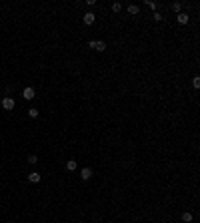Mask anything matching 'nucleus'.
<instances>
[{
    "mask_svg": "<svg viewBox=\"0 0 200 223\" xmlns=\"http://www.w3.org/2000/svg\"><path fill=\"white\" fill-rule=\"evenodd\" d=\"M80 177H82V179H90V177H92V169H90V167H84V169L80 171Z\"/></svg>",
    "mask_w": 200,
    "mask_h": 223,
    "instance_id": "nucleus-6",
    "label": "nucleus"
},
{
    "mask_svg": "<svg viewBox=\"0 0 200 223\" xmlns=\"http://www.w3.org/2000/svg\"><path fill=\"white\" fill-rule=\"evenodd\" d=\"M36 161H38V157H36V156H30L28 157V164H36Z\"/></svg>",
    "mask_w": 200,
    "mask_h": 223,
    "instance_id": "nucleus-16",
    "label": "nucleus"
},
{
    "mask_svg": "<svg viewBox=\"0 0 200 223\" xmlns=\"http://www.w3.org/2000/svg\"><path fill=\"white\" fill-rule=\"evenodd\" d=\"M180 8H182L180 2H174V4H172V10H174V12H180Z\"/></svg>",
    "mask_w": 200,
    "mask_h": 223,
    "instance_id": "nucleus-13",
    "label": "nucleus"
},
{
    "mask_svg": "<svg viewBox=\"0 0 200 223\" xmlns=\"http://www.w3.org/2000/svg\"><path fill=\"white\" fill-rule=\"evenodd\" d=\"M90 48H94L96 52H104L108 46H106V42H104V40H92V42H90Z\"/></svg>",
    "mask_w": 200,
    "mask_h": 223,
    "instance_id": "nucleus-1",
    "label": "nucleus"
},
{
    "mask_svg": "<svg viewBox=\"0 0 200 223\" xmlns=\"http://www.w3.org/2000/svg\"><path fill=\"white\" fill-rule=\"evenodd\" d=\"M22 98H24V100H32V98H34V90L32 88H24L22 90Z\"/></svg>",
    "mask_w": 200,
    "mask_h": 223,
    "instance_id": "nucleus-3",
    "label": "nucleus"
},
{
    "mask_svg": "<svg viewBox=\"0 0 200 223\" xmlns=\"http://www.w3.org/2000/svg\"><path fill=\"white\" fill-rule=\"evenodd\" d=\"M182 221H186V223H192V213H190V211L182 213Z\"/></svg>",
    "mask_w": 200,
    "mask_h": 223,
    "instance_id": "nucleus-10",
    "label": "nucleus"
},
{
    "mask_svg": "<svg viewBox=\"0 0 200 223\" xmlns=\"http://www.w3.org/2000/svg\"><path fill=\"white\" fill-rule=\"evenodd\" d=\"M152 16H154V20H156V22H160V20H162V16H160V14H158V12H154Z\"/></svg>",
    "mask_w": 200,
    "mask_h": 223,
    "instance_id": "nucleus-17",
    "label": "nucleus"
},
{
    "mask_svg": "<svg viewBox=\"0 0 200 223\" xmlns=\"http://www.w3.org/2000/svg\"><path fill=\"white\" fill-rule=\"evenodd\" d=\"M192 86H194V88H200V78H198V76L192 80Z\"/></svg>",
    "mask_w": 200,
    "mask_h": 223,
    "instance_id": "nucleus-15",
    "label": "nucleus"
},
{
    "mask_svg": "<svg viewBox=\"0 0 200 223\" xmlns=\"http://www.w3.org/2000/svg\"><path fill=\"white\" fill-rule=\"evenodd\" d=\"M28 181H30V183H38V181H40V173H36V171L28 173Z\"/></svg>",
    "mask_w": 200,
    "mask_h": 223,
    "instance_id": "nucleus-5",
    "label": "nucleus"
},
{
    "mask_svg": "<svg viewBox=\"0 0 200 223\" xmlns=\"http://www.w3.org/2000/svg\"><path fill=\"white\" fill-rule=\"evenodd\" d=\"M82 20H84V24H88V26H90V24H94V20H96V16H94L92 12H86Z\"/></svg>",
    "mask_w": 200,
    "mask_h": 223,
    "instance_id": "nucleus-4",
    "label": "nucleus"
},
{
    "mask_svg": "<svg viewBox=\"0 0 200 223\" xmlns=\"http://www.w3.org/2000/svg\"><path fill=\"white\" fill-rule=\"evenodd\" d=\"M120 10H122V4H120V2H114V4H112V12H120Z\"/></svg>",
    "mask_w": 200,
    "mask_h": 223,
    "instance_id": "nucleus-12",
    "label": "nucleus"
},
{
    "mask_svg": "<svg viewBox=\"0 0 200 223\" xmlns=\"http://www.w3.org/2000/svg\"><path fill=\"white\" fill-rule=\"evenodd\" d=\"M128 14H132V16H134V14H138V12H140V8H138V6L136 4H130V6H128Z\"/></svg>",
    "mask_w": 200,
    "mask_h": 223,
    "instance_id": "nucleus-7",
    "label": "nucleus"
},
{
    "mask_svg": "<svg viewBox=\"0 0 200 223\" xmlns=\"http://www.w3.org/2000/svg\"><path fill=\"white\" fill-rule=\"evenodd\" d=\"M66 169H68V171H74V169H76V160H68L66 161Z\"/></svg>",
    "mask_w": 200,
    "mask_h": 223,
    "instance_id": "nucleus-8",
    "label": "nucleus"
},
{
    "mask_svg": "<svg viewBox=\"0 0 200 223\" xmlns=\"http://www.w3.org/2000/svg\"><path fill=\"white\" fill-rule=\"evenodd\" d=\"M178 22H180V24H188V14H182V12H180V14H178Z\"/></svg>",
    "mask_w": 200,
    "mask_h": 223,
    "instance_id": "nucleus-9",
    "label": "nucleus"
},
{
    "mask_svg": "<svg viewBox=\"0 0 200 223\" xmlns=\"http://www.w3.org/2000/svg\"><path fill=\"white\" fill-rule=\"evenodd\" d=\"M28 116H30V118H38V110H36V108H30L28 110Z\"/></svg>",
    "mask_w": 200,
    "mask_h": 223,
    "instance_id": "nucleus-11",
    "label": "nucleus"
},
{
    "mask_svg": "<svg viewBox=\"0 0 200 223\" xmlns=\"http://www.w3.org/2000/svg\"><path fill=\"white\" fill-rule=\"evenodd\" d=\"M146 6H148V8H152L154 12H156V2H152V0H148V2H146Z\"/></svg>",
    "mask_w": 200,
    "mask_h": 223,
    "instance_id": "nucleus-14",
    "label": "nucleus"
},
{
    "mask_svg": "<svg viewBox=\"0 0 200 223\" xmlns=\"http://www.w3.org/2000/svg\"><path fill=\"white\" fill-rule=\"evenodd\" d=\"M14 106H16V104H14V100L10 96H6L4 100H2V108H4V110H12Z\"/></svg>",
    "mask_w": 200,
    "mask_h": 223,
    "instance_id": "nucleus-2",
    "label": "nucleus"
}]
</instances>
